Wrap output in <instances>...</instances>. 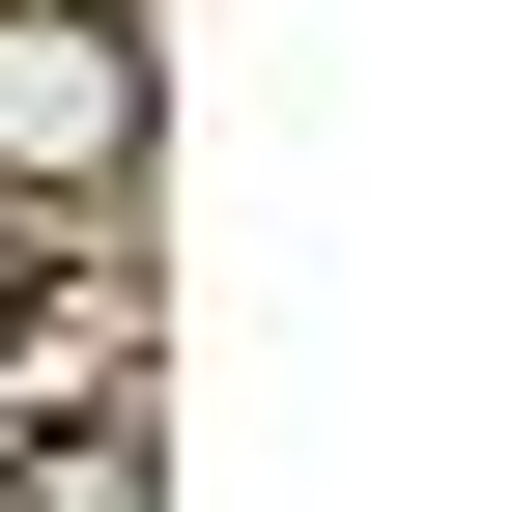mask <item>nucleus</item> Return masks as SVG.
<instances>
[{
  "label": "nucleus",
  "instance_id": "nucleus-1",
  "mask_svg": "<svg viewBox=\"0 0 512 512\" xmlns=\"http://www.w3.org/2000/svg\"><path fill=\"white\" fill-rule=\"evenodd\" d=\"M143 143H171L143 0H0V200H143Z\"/></svg>",
  "mask_w": 512,
  "mask_h": 512
},
{
  "label": "nucleus",
  "instance_id": "nucleus-2",
  "mask_svg": "<svg viewBox=\"0 0 512 512\" xmlns=\"http://www.w3.org/2000/svg\"><path fill=\"white\" fill-rule=\"evenodd\" d=\"M0 512H143V456H86V484H0Z\"/></svg>",
  "mask_w": 512,
  "mask_h": 512
}]
</instances>
